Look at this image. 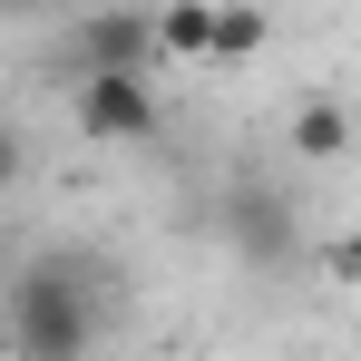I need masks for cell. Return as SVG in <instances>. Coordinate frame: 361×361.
<instances>
[{
  "label": "cell",
  "mask_w": 361,
  "mask_h": 361,
  "mask_svg": "<svg viewBox=\"0 0 361 361\" xmlns=\"http://www.w3.org/2000/svg\"><path fill=\"white\" fill-rule=\"evenodd\" d=\"M147 59H166V49H157V10H137V0L78 10V20L59 30V49H49L59 78H88V68H147Z\"/></svg>",
  "instance_id": "obj_2"
},
{
  "label": "cell",
  "mask_w": 361,
  "mask_h": 361,
  "mask_svg": "<svg viewBox=\"0 0 361 361\" xmlns=\"http://www.w3.org/2000/svg\"><path fill=\"white\" fill-rule=\"evenodd\" d=\"M0 185H20V137H10V118H0Z\"/></svg>",
  "instance_id": "obj_9"
},
{
  "label": "cell",
  "mask_w": 361,
  "mask_h": 361,
  "mask_svg": "<svg viewBox=\"0 0 361 361\" xmlns=\"http://www.w3.org/2000/svg\"><path fill=\"white\" fill-rule=\"evenodd\" d=\"M322 274H332V283H361V235H332V244H322Z\"/></svg>",
  "instance_id": "obj_8"
},
{
  "label": "cell",
  "mask_w": 361,
  "mask_h": 361,
  "mask_svg": "<svg viewBox=\"0 0 361 361\" xmlns=\"http://www.w3.org/2000/svg\"><path fill=\"white\" fill-rule=\"evenodd\" d=\"M68 108H78V137L88 147H147L166 127L147 68H88V78H68Z\"/></svg>",
  "instance_id": "obj_3"
},
{
  "label": "cell",
  "mask_w": 361,
  "mask_h": 361,
  "mask_svg": "<svg viewBox=\"0 0 361 361\" xmlns=\"http://www.w3.org/2000/svg\"><path fill=\"white\" fill-rule=\"evenodd\" d=\"M0 342L30 361H78L108 342V264H88V254H39L20 283H10V322H0Z\"/></svg>",
  "instance_id": "obj_1"
},
{
  "label": "cell",
  "mask_w": 361,
  "mask_h": 361,
  "mask_svg": "<svg viewBox=\"0 0 361 361\" xmlns=\"http://www.w3.org/2000/svg\"><path fill=\"white\" fill-rule=\"evenodd\" d=\"M215 39V0H157V49L166 59H205Z\"/></svg>",
  "instance_id": "obj_7"
},
{
  "label": "cell",
  "mask_w": 361,
  "mask_h": 361,
  "mask_svg": "<svg viewBox=\"0 0 361 361\" xmlns=\"http://www.w3.org/2000/svg\"><path fill=\"white\" fill-rule=\"evenodd\" d=\"M59 0H0V20H49Z\"/></svg>",
  "instance_id": "obj_10"
},
{
  "label": "cell",
  "mask_w": 361,
  "mask_h": 361,
  "mask_svg": "<svg viewBox=\"0 0 361 361\" xmlns=\"http://www.w3.org/2000/svg\"><path fill=\"white\" fill-rule=\"evenodd\" d=\"M215 225H225V244H235L244 264H293V244H302L293 195H283V185H264V176H235V185H225Z\"/></svg>",
  "instance_id": "obj_4"
},
{
  "label": "cell",
  "mask_w": 361,
  "mask_h": 361,
  "mask_svg": "<svg viewBox=\"0 0 361 361\" xmlns=\"http://www.w3.org/2000/svg\"><path fill=\"white\" fill-rule=\"evenodd\" d=\"M264 39H274V20H264L254 0H215V39H205V59H215V68H244Z\"/></svg>",
  "instance_id": "obj_6"
},
{
  "label": "cell",
  "mask_w": 361,
  "mask_h": 361,
  "mask_svg": "<svg viewBox=\"0 0 361 361\" xmlns=\"http://www.w3.org/2000/svg\"><path fill=\"white\" fill-rule=\"evenodd\" d=\"M342 147H352V108H342V98H302L293 108V157L302 166H332Z\"/></svg>",
  "instance_id": "obj_5"
}]
</instances>
